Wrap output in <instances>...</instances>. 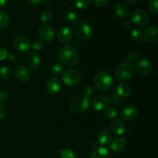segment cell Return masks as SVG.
<instances>
[{"label":"cell","instance_id":"cell-37","mask_svg":"<svg viewBox=\"0 0 158 158\" xmlns=\"http://www.w3.org/2000/svg\"><path fill=\"white\" fill-rule=\"evenodd\" d=\"M83 94H84V95L87 96V97H91V96L94 94V87L91 86H86V87L83 89Z\"/></svg>","mask_w":158,"mask_h":158},{"label":"cell","instance_id":"cell-33","mask_svg":"<svg viewBox=\"0 0 158 158\" xmlns=\"http://www.w3.org/2000/svg\"><path fill=\"white\" fill-rule=\"evenodd\" d=\"M90 0H75V5L78 9H85L89 6Z\"/></svg>","mask_w":158,"mask_h":158},{"label":"cell","instance_id":"cell-38","mask_svg":"<svg viewBox=\"0 0 158 158\" xmlns=\"http://www.w3.org/2000/svg\"><path fill=\"white\" fill-rule=\"evenodd\" d=\"M7 114L8 111L6 106L2 104V103H0V120H2V119L6 118V116H7Z\"/></svg>","mask_w":158,"mask_h":158},{"label":"cell","instance_id":"cell-18","mask_svg":"<svg viewBox=\"0 0 158 158\" xmlns=\"http://www.w3.org/2000/svg\"><path fill=\"white\" fill-rule=\"evenodd\" d=\"M145 40L148 43H154L158 40V29L155 26H151L145 30L143 35Z\"/></svg>","mask_w":158,"mask_h":158},{"label":"cell","instance_id":"cell-11","mask_svg":"<svg viewBox=\"0 0 158 158\" xmlns=\"http://www.w3.org/2000/svg\"><path fill=\"white\" fill-rule=\"evenodd\" d=\"M13 46L18 51L27 52L31 49V42L27 37L24 35H19L14 39Z\"/></svg>","mask_w":158,"mask_h":158},{"label":"cell","instance_id":"cell-3","mask_svg":"<svg viewBox=\"0 0 158 158\" xmlns=\"http://www.w3.org/2000/svg\"><path fill=\"white\" fill-rule=\"evenodd\" d=\"M134 75V66L130 62H123L120 63L115 69L114 76L119 81H127L131 80Z\"/></svg>","mask_w":158,"mask_h":158},{"label":"cell","instance_id":"cell-23","mask_svg":"<svg viewBox=\"0 0 158 158\" xmlns=\"http://www.w3.org/2000/svg\"><path fill=\"white\" fill-rule=\"evenodd\" d=\"M113 140V135L108 130H103L97 136V141L102 145H108Z\"/></svg>","mask_w":158,"mask_h":158},{"label":"cell","instance_id":"cell-20","mask_svg":"<svg viewBox=\"0 0 158 158\" xmlns=\"http://www.w3.org/2000/svg\"><path fill=\"white\" fill-rule=\"evenodd\" d=\"M116 94L120 98H127L131 94V88L126 83H119L116 87Z\"/></svg>","mask_w":158,"mask_h":158},{"label":"cell","instance_id":"cell-27","mask_svg":"<svg viewBox=\"0 0 158 158\" xmlns=\"http://www.w3.org/2000/svg\"><path fill=\"white\" fill-rule=\"evenodd\" d=\"M12 68L8 66H4L0 69V77L4 80H8L12 75Z\"/></svg>","mask_w":158,"mask_h":158},{"label":"cell","instance_id":"cell-44","mask_svg":"<svg viewBox=\"0 0 158 158\" xmlns=\"http://www.w3.org/2000/svg\"><path fill=\"white\" fill-rule=\"evenodd\" d=\"M7 3V0H0V9L4 7Z\"/></svg>","mask_w":158,"mask_h":158},{"label":"cell","instance_id":"cell-30","mask_svg":"<svg viewBox=\"0 0 158 158\" xmlns=\"http://www.w3.org/2000/svg\"><path fill=\"white\" fill-rule=\"evenodd\" d=\"M40 19L44 23H49L52 20V15L49 11H43L40 15Z\"/></svg>","mask_w":158,"mask_h":158},{"label":"cell","instance_id":"cell-1","mask_svg":"<svg viewBox=\"0 0 158 158\" xmlns=\"http://www.w3.org/2000/svg\"><path fill=\"white\" fill-rule=\"evenodd\" d=\"M58 58L62 63L66 66H74L80 60V53L75 46L66 45L60 49Z\"/></svg>","mask_w":158,"mask_h":158},{"label":"cell","instance_id":"cell-21","mask_svg":"<svg viewBox=\"0 0 158 158\" xmlns=\"http://www.w3.org/2000/svg\"><path fill=\"white\" fill-rule=\"evenodd\" d=\"M116 15L121 19H125L130 15V8L124 2H118L114 8Z\"/></svg>","mask_w":158,"mask_h":158},{"label":"cell","instance_id":"cell-4","mask_svg":"<svg viewBox=\"0 0 158 158\" xmlns=\"http://www.w3.org/2000/svg\"><path fill=\"white\" fill-rule=\"evenodd\" d=\"M89 98L84 94L74 97L69 103V109L75 114L84 112L89 108Z\"/></svg>","mask_w":158,"mask_h":158},{"label":"cell","instance_id":"cell-25","mask_svg":"<svg viewBox=\"0 0 158 158\" xmlns=\"http://www.w3.org/2000/svg\"><path fill=\"white\" fill-rule=\"evenodd\" d=\"M78 18L79 14L75 10L69 9V10L66 11V13H65V19L69 23H75V22H77L78 20Z\"/></svg>","mask_w":158,"mask_h":158},{"label":"cell","instance_id":"cell-41","mask_svg":"<svg viewBox=\"0 0 158 158\" xmlns=\"http://www.w3.org/2000/svg\"><path fill=\"white\" fill-rule=\"evenodd\" d=\"M132 25L133 23H131V20H129V21H125L124 23H123V27L125 28V29H131V27H132Z\"/></svg>","mask_w":158,"mask_h":158},{"label":"cell","instance_id":"cell-29","mask_svg":"<svg viewBox=\"0 0 158 158\" xmlns=\"http://www.w3.org/2000/svg\"><path fill=\"white\" fill-rule=\"evenodd\" d=\"M63 71H64V67H63V66L61 63H54L51 66V72H52L54 75H61L62 73H63Z\"/></svg>","mask_w":158,"mask_h":158},{"label":"cell","instance_id":"cell-13","mask_svg":"<svg viewBox=\"0 0 158 158\" xmlns=\"http://www.w3.org/2000/svg\"><path fill=\"white\" fill-rule=\"evenodd\" d=\"M138 116V110L135 106L127 105L121 110V117L124 120L128 122L134 121Z\"/></svg>","mask_w":158,"mask_h":158},{"label":"cell","instance_id":"cell-8","mask_svg":"<svg viewBox=\"0 0 158 158\" xmlns=\"http://www.w3.org/2000/svg\"><path fill=\"white\" fill-rule=\"evenodd\" d=\"M63 81L69 86H75L81 80V76L78 71L75 69H69L63 73Z\"/></svg>","mask_w":158,"mask_h":158},{"label":"cell","instance_id":"cell-34","mask_svg":"<svg viewBox=\"0 0 158 158\" xmlns=\"http://www.w3.org/2000/svg\"><path fill=\"white\" fill-rule=\"evenodd\" d=\"M140 56V53L138 52V51L134 50V51H131V52H130L129 53H128L127 58L129 59V60H131V61L136 62L139 59Z\"/></svg>","mask_w":158,"mask_h":158},{"label":"cell","instance_id":"cell-10","mask_svg":"<svg viewBox=\"0 0 158 158\" xmlns=\"http://www.w3.org/2000/svg\"><path fill=\"white\" fill-rule=\"evenodd\" d=\"M38 35L43 41L49 43L55 39L54 29L48 24H43L39 27Z\"/></svg>","mask_w":158,"mask_h":158},{"label":"cell","instance_id":"cell-32","mask_svg":"<svg viewBox=\"0 0 158 158\" xmlns=\"http://www.w3.org/2000/svg\"><path fill=\"white\" fill-rule=\"evenodd\" d=\"M60 156L61 158H76L73 151L69 149L62 150L60 153Z\"/></svg>","mask_w":158,"mask_h":158},{"label":"cell","instance_id":"cell-15","mask_svg":"<svg viewBox=\"0 0 158 158\" xmlns=\"http://www.w3.org/2000/svg\"><path fill=\"white\" fill-rule=\"evenodd\" d=\"M110 129L113 134L117 136H121L126 132L127 127L125 123L120 120H114L110 123Z\"/></svg>","mask_w":158,"mask_h":158},{"label":"cell","instance_id":"cell-43","mask_svg":"<svg viewBox=\"0 0 158 158\" xmlns=\"http://www.w3.org/2000/svg\"><path fill=\"white\" fill-rule=\"evenodd\" d=\"M29 2H30L32 5L34 6H37V5H40V3L43 2V0H28Z\"/></svg>","mask_w":158,"mask_h":158},{"label":"cell","instance_id":"cell-16","mask_svg":"<svg viewBox=\"0 0 158 158\" xmlns=\"http://www.w3.org/2000/svg\"><path fill=\"white\" fill-rule=\"evenodd\" d=\"M26 63L27 66L31 69H36L40 66L41 59L38 53L35 52H31L26 55Z\"/></svg>","mask_w":158,"mask_h":158},{"label":"cell","instance_id":"cell-5","mask_svg":"<svg viewBox=\"0 0 158 158\" xmlns=\"http://www.w3.org/2000/svg\"><path fill=\"white\" fill-rule=\"evenodd\" d=\"M74 33L82 40H87L93 35V29L90 25L84 20L77 21L74 26Z\"/></svg>","mask_w":158,"mask_h":158},{"label":"cell","instance_id":"cell-36","mask_svg":"<svg viewBox=\"0 0 158 158\" xmlns=\"http://www.w3.org/2000/svg\"><path fill=\"white\" fill-rule=\"evenodd\" d=\"M43 43L40 40H34L32 43H31V48L34 49L35 51H40L43 49Z\"/></svg>","mask_w":158,"mask_h":158},{"label":"cell","instance_id":"cell-6","mask_svg":"<svg viewBox=\"0 0 158 158\" xmlns=\"http://www.w3.org/2000/svg\"><path fill=\"white\" fill-rule=\"evenodd\" d=\"M131 21L133 24L136 25V26L143 27L149 23V14L144 9H137L131 13Z\"/></svg>","mask_w":158,"mask_h":158},{"label":"cell","instance_id":"cell-31","mask_svg":"<svg viewBox=\"0 0 158 158\" xmlns=\"http://www.w3.org/2000/svg\"><path fill=\"white\" fill-rule=\"evenodd\" d=\"M158 0H149L148 2V9L153 14H157L158 12Z\"/></svg>","mask_w":158,"mask_h":158},{"label":"cell","instance_id":"cell-7","mask_svg":"<svg viewBox=\"0 0 158 158\" xmlns=\"http://www.w3.org/2000/svg\"><path fill=\"white\" fill-rule=\"evenodd\" d=\"M134 69L136 72L141 76H148L153 71V66L151 62L146 59H138L135 62Z\"/></svg>","mask_w":158,"mask_h":158},{"label":"cell","instance_id":"cell-28","mask_svg":"<svg viewBox=\"0 0 158 158\" xmlns=\"http://www.w3.org/2000/svg\"><path fill=\"white\" fill-rule=\"evenodd\" d=\"M104 115L108 119H115L119 115V110L117 108L110 107L105 110Z\"/></svg>","mask_w":158,"mask_h":158},{"label":"cell","instance_id":"cell-22","mask_svg":"<svg viewBox=\"0 0 158 158\" xmlns=\"http://www.w3.org/2000/svg\"><path fill=\"white\" fill-rule=\"evenodd\" d=\"M111 155L107 148L104 147H96L92 151L90 158H110Z\"/></svg>","mask_w":158,"mask_h":158},{"label":"cell","instance_id":"cell-42","mask_svg":"<svg viewBox=\"0 0 158 158\" xmlns=\"http://www.w3.org/2000/svg\"><path fill=\"white\" fill-rule=\"evenodd\" d=\"M8 58H9V61L12 62V63H14V62L16 60L17 57H16V56L15 55V54H10V55L8 56Z\"/></svg>","mask_w":158,"mask_h":158},{"label":"cell","instance_id":"cell-12","mask_svg":"<svg viewBox=\"0 0 158 158\" xmlns=\"http://www.w3.org/2000/svg\"><path fill=\"white\" fill-rule=\"evenodd\" d=\"M17 80L22 82H27L31 80L32 77V73L31 69L28 66H19L15 68L14 72Z\"/></svg>","mask_w":158,"mask_h":158},{"label":"cell","instance_id":"cell-39","mask_svg":"<svg viewBox=\"0 0 158 158\" xmlns=\"http://www.w3.org/2000/svg\"><path fill=\"white\" fill-rule=\"evenodd\" d=\"M9 56V52L5 48H0V61L4 60Z\"/></svg>","mask_w":158,"mask_h":158},{"label":"cell","instance_id":"cell-45","mask_svg":"<svg viewBox=\"0 0 158 158\" xmlns=\"http://www.w3.org/2000/svg\"><path fill=\"white\" fill-rule=\"evenodd\" d=\"M126 2L130 5H134L138 2V0H126Z\"/></svg>","mask_w":158,"mask_h":158},{"label":"cell","instance_id":"cell-40","mask_svg":"<svg viewBox=\"0 0 158 158\" xmlns=\"http://www.w3.org/2000/svg\"><path fill=\"white\" fill-rule=\"evenodd\" d=\"M8 97H9V95L6 90L0 89V102H4L7 100Z\"/></svg>","mask_w":158,"mask_h":158},{"label":"cell","instance_id":"cell-26","mask_svg":"<svg viewBox=\"0 0 158 158\" xmlns=\"http://www.w3.org/2000/svg\"><path fill=\"white\" fill-rule=\"evenodd\" d=\"M130 35H131V40H134V42H140L143 39V32L139 29H132L131 33H130Z\"/></svg>","mask_w":158,"mask_h":158},{"label":"cell","instance_id":"cell-17","mask_svg":"<svg viewBox=\"0 0 158 158\" xmlns=\"http://www.w3.org/2000/svg\"><path fill=\"white\" fill-rule=\"evenodd\" d=\"M110 149L114 152H121L126 148L127 140L123 137H117L110 142Z\"/></svg>","mask_w":158,"mask_h":158},{"label":"cell","instance_id":"cell-35","mask_svg":"<svg viewBox=\"0 0 158 158\" xmlns=\"http://www.w3.org/2000/svg\"><path fill=\"white\" fill-rule=\"evenodd\" d=\"M92 1L94 6L100 8L105 7V6H106L110 2V0H92Z\"/></svg>","mask_w":158,"mask_h":158},{"label":"cell","instance_id":"cell-14","mask_svg":"<svg viewBox=\"0 0 158 158\" xmlns=\"http://www.w3.org/2000/svg\"><path fill=\"white\" fill-rule=\"evenodd\" d=\"M62 81L57 77H52L46 83V90L49 94H56L61 90Z\"/></svg>","mask_w":158,"mask_h":158},{"label":"cell","instance_id":"cell-2","mask_svg":"<svg viewBox=\"0 0 158 158\" xmlns=\"http://www.w3.org/2000/svg\"><path fill=\"white\" fill-rule=\"evenodd\" d=\"M94 83L95 87L102 92L108 91L113 85V78L109 73L106 71H101L96 74L94 79Z\"/></svg>","mask_w":158,"mask_h":158},{"label":"cell","instance_id":"cell-9","mask_svg":"<svg viewBox=\"0 0 158 158\" xmlns=\"http://www.w3.org/2000/svg\"><path fill=\"white\" fill-rule=\"evenodd\" d=\"M109 97L103 94L96 96L95 97L92 99L91 100V106L97 111H101L103 110L106 109L110 104Z\"/></svg>","mask_w":158,"mask_h":158},{"label":"cell","instance_id":"cell-19","mask_svg":"<svg viewBox=\"0 0 158 158\" xmlns=\"http://www.w3.org/2000/svg\"><path fill=\"white\" fill-rule=\"evenodd\" d=\"M58 39L62 43H69L73 39V32L68 27H62L58 31Z\"/></svg>","mask_w":158,"mask_h":158},{"label":"cell","instance_id":"cell-24","mask_svg":"<svg viewBox=\"0 0 158 158\" xmlns=\"http://www.w3.org/2000/svg\"><path fill=\"white\" fill-rule=\"evenodd\" d=\"M9 22H10V19L8 14L4 11L0 10V29L7 27L9 24Z\"/></svg>","mask_w":158,"mask_h":158}]
</instances>
